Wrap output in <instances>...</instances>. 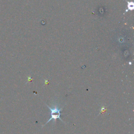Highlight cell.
Returning a JSON list of instances; mask_svg holds the SVG:
<instances>
[{
  "mask_svg": "<svg viewBox=\"0 0 134 134\" xmlns=\"http://www.w3.org/2000/svg\"><path fill=\"white\" fill-rule=\"evenodd\" d=\"M48 108L50 109V114H51V117L48 120V121L43 125L44 126L45 125H46L47 124H48L50 121L52 120H54V121L55 120V121H56V120L57 119H59L60 120H61L62 121H63V120L61 119V118H60V111L62 110V107L61 108H58L57 106H54L53 107V108H51L50 106H49L48 105H47Z\"/></svg>",
  "mask_w": 134,
  "mask_h": 134,
  "instance_id": "obj_1",
  "label": "cell"
}]
</instances>
